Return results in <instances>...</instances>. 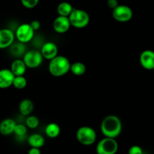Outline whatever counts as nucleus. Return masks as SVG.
I'll use <instances>...</instances> for the list:
<instances>
[{"label":"nucleus","instance_id":"1","mask_svg":"<svg viewBox=\"0 0 154 154\" xmlns=\"http://www.w3.org/2000/svg\"><path fill=\"white\" fill-rule=\"evenodd\" d=\"M123 129L121 120L116 115H108L102 120L100 129L105 137L116 138L120 135Z\"/></svg>","mask_w":154,"mask_h":154},{"label":"nucleus","instance_id":"2","mask_svg":"<svg viewBox=\"0 0 154 154\" xmlns=\"http://www.w3.org/2000/svg\"><path fill=\"white\" fill-rule=\"evenodd\" d=\"M71 63L67 57L64 56L57 55L51 60L48 65V71L52 76L59 77L64 76L70 72Z\"/></svg>","mask_w":154,"mask_h":154},{"label":"nucleus","instance_id":"3","mask_svg":"<svg viewBox=\"0 0 154 154\" xmlns=\"http://www.w3.org/2000/svg\"><path fill=\"white\" fill-rule=\"evenodd\" d=\"M97 134L94 129L88 126L80 127L76 132V138L80 144L84 146H90L96 141Z\"/></svg>","mask_w":154,"mask_h":154},{"label":"nucleus","instance_id":"4","mask_svg":"<svg viewBox=\"0 0 154 154\" xmlns=\"http://www.w3.org/2000/svg\"><path fill=\"white\" fill-rule=\"evenodd\" d=\"M72 26L76 29L85 28L90 21V17L86 11L82 9L74 8L69 17Z\"/></svg>","mask_w":154,"mask_h":154},{"label":"nucleus","instance_id":"5","mask_svg":"<svg viewBox=\"0 0 154 154\" xmlns=\"http://www.w3.org/2000/svg\"><path fill=\"white\" fill-rule=\"evenodd\" d=\"M118 143L116 138L105 137L96 145L97 154H116L118 150Z\"/></svg>","mask_w":154,"mask_h":154},{"label":"nucleus","instance_id":"6","mask_svg":"<svg viewBox=\"0 0 154 154\" xmlns=\"http://www.w3.org/2000/svg\"><path fill=\"white\" fill-rule=\"evenodd\" d=\"M35 31L32 28L30 23H22L17 28L15 31V37L18 42L26 44L31 42L34 38Z\"/></svg>","mask_w":154,"mask_h":154},{"label":"nucleus","instance_id":"7","mask_svg":"<svg viewBox=\"0 0 154 154\" xmlns=\"http://www.w3.org/2000/svg\"><path fill=\"white\" fill-rule=\"evenodd\" d=\"M24 63L26 65L27 68L29 69H36L39 67L43 63L44 57L41 51L31 50L26 52L23 57Z\"/></svg>","mask_w":154,"mask_h":154},{"label":"nucleus","instance_id":"8","mask_svg":"<svg viewBox=\"0 0 154 154\" xmlns=\"http://www.w3.org/2000/svg\"><path fill=\"white\" fill-rule=\"evenodd\" d=\"M112 16L115 20L120 23H126L132 20L133 11L130 7L125 5H119L112 10Z\"/></svg>","mask_w":154,"mask_h":154},{"label":"nucleus","instance_id":"9","mask_svg":"<svg viewBox=\"0 0 154 154\" xmlns=\"http://www.w3.org/2000/svg\"><path fill=\"white\" fill-rule=\"evenodd\" d=\"M15 33L10 29H0V50L8 48L13 45L15 39Z\"/></svg>","mask_w":154,"mask_h":154},{"label":"nucleus","instance_id":"10","mask_svg":"<svg viewBox=\"0 0 154 154\" xmlns=\"http://www.w3.org/2000/svg\"><path fill=\"white\" fill-rule=\"evenodd\" d=\"M71 26L72 25H71L69 17L59 15L57 17L54 19V23H53L54 30L59 34H63V33L67 32Z\"/></svg>","mask_w":154,"mask_h":154},{"label":"nucleus","instance_id":"11","mask_svg":"<svg viewBox=\"0 0 154 154\" xmlns=\"http://www.w3.org/2000/svg\"><path fill=\"white\" fill-rule=\"evenodd\" d=\"M41 53L44 59L50 61L58 55V47L54 42H45L41 48Z\"/></svg>","mask_w":154,"mask_h":154},{"label":"nucleus","instance_id":"12","mask_svg":"<svg viewBox=\"0 0 154 154\" xmlns=\"http://www.w3.org/2000/svg\"><path fill=\"white\" fill-rule=\"evenodd\" d=\"M140 64L147 70L154 69V51L145 50L141 52L139 57Z\"/></svg>","mask_w":154,"mask_h":154},{"label":"nucleus","instance_id":"13","mask_svg":"<svg viewBox=\"0 0 154 154\" xmlns=\"http://www.w3.org/2000/svg\"><path fill=\"white\" fill-rule=\"evenodd\" d=\"M15 75L11 69H0V89H7L13 86Z\"/></svg>","mask_w":154,"mask_h":154},{"label":"nucleus","instance_id":"14","mask_svg":"<svg viewBox=\"0 0 154 154\" xmlns=\"http://www.w3.org/2000/svg\"><path fill=\"white\" fill-rule=\"evenodd\" d=\"M17 123L13 119L5 118L2 120L0 123V134L4 136L11 135L14 133V128Z\"/></svg>","mask_w":154,"mask_h":154},{"label":"nucleus","instance_id":"15","mask_svg":"<svg viewBox=\"0 0 154 154\" xmlns=\"http://www.w3.org/2000/svg\"><path fill=\"white\" fill-rule=\"evenodd\" d=\"M27 66L24 63L23 60L21 59H16L14 60L11 65L10 69L13 72L15 76H21L25 75L26 72Z\"/></svg>","mask_w":154,"mask_h":154},{"label":"nucleus","instance_id":"16","mask_svg":"<svg viewBox=\"0 0 154 154\" xmlns=\"http://www.w3.org/2000/svg\"><path fill=\"white\" fill-rule=\"evenodd\" d=\"M33 110H34V104L31 99H24L20 102L19 111L23 116L27 117V116L30 115Z\"/></svg>","mask_w":154,"mask_h":154},{"label":"nucleus","instance_id":"17","mask_svg":"<svg viewBox=\"0 0 154 154\" xmlns=\"http://www.w3.org/2000/svg\"><path fill=\"white\" fill-rule=\"evenodd\" d=\"M45 139L42 135L38 133H34L29 135L28 138V144L31 147L42 148L45 145Z\"/></svg>","mask_w":154,"mask_h":154},{"label":"nucleus","instance_id":"18","mask_svg":"<svg viewBox=\"0 0 154 154\" xmlns=\"http://www.w3.org/2000/svg\"><path fill=\"white\" fill-rule=\"evenodd\" d=\"M45 134L50 138H56L60 135L61 129L60 126L56 123H51L45 127Z\"/></svg>","mask_w":154,"mask_h":154},{"label":"nucleus","instance_id":"19","mask_svg":"<svg viewBox=\"0 0 154 154\" xmlns=\"http://www.w3.org/2000/svg\"><path fill=\"white\" fill-rule=\"evenodd\" d=\"M74 8L72 5L67 2H63L57 5V11L60 16L69 17L73 11Z\"/></svg>","mask_w":154,"mask_h":154},{"label":"nucleus","instance_id":"20","mask_svg":"<svg viewBox=\"0 0 154 154\" xmlns=\"http://www.w3.org/2000/svg\"><path fill=\"white\" fill-rule=\"evenodd\" d=\"M10 52L14 57H20L21 56L23 57V55L26 52L25 44L21 43L20 42H18L17 43H14V42L13 45L10 47Z\"/></svg>","mask_w":154,"mask_h":154},{"label":"nucleus","instance_id":"21","mask_svg":"<svg viewBox=\"0 0 154 154\" xmlns=\"http://www.w3.org/2000/svg\"><path fill=\"white\" fill-rule=\"evenodd\" d=\"M86 71H87V67L85 64L81 62H75L71 65L70 72H72V73L76 76H82L85 74Z\"/></svg>","mask_w":154,"mask_h":154},{"label":"nucleus","instance_id":"22","mask_svg":"<svg viewBox=\"0 0 154 154\" xmlns=\"http://www.w3.org/2000/svg\"><path fill=\"white\" fill-rule=\"evenodd\" d=\"M27 85V80L24 75L15 76L13 82V87L17 90H23Z\"/></svg>","mask_w":154,"mask_h":154},{"label":"nucleus","instance_id":"23","mask_svg":"<svg viewBox=\"0 0 154 154\" xmlns=\"http://www.w3.org/2000/svg\"><path fill=\"white\" fill-rule=\"evenodd\" d=\"M39 125V119L36 116L29 115L26 119V126L32 129H36Z\"/></svg>","mask_w":154,"mask_h":154},{"label":"nucleus","instance_id":"24","mask_svg":"<svg viewBox=\"0 0 154 154\" xmlns=\"http://www.w3.org/2000/svg\"><path fill=\"white\" fill-rule=\"evenodd\" d=\"M14 133L18 138H23L25 136L27 133V126L23 124H17L14 128Z\"/></svg>","mask_w":154,"mask_h":154},{"label":"nucleus","instance_id":"25","mask_svg":"<svg viewBox=\"0 0 154 154\" xmlns=\"http://www.w3.org/2000/svg\"><path fill=\"white\" fill-rule=\"evenodd\" d=\"M21 4L24 8L28 9L36 7L39 2V0H20Z\"/></svg>","mask_w":154,"mask_h":154},{"label":"nucleus","instance_id":"26","mask_svg":"<svg viewBox=\"0 0 154 154\" xmlns=\"http://www.w3.org/2000/svg\"><path fill=\"white\" fill-rule=\"evenodd\" d=\"M128 154H143V150L138 145H133L129 148Z\"/></svg>","mask_w":154,"mask_h":154},{"label":"nucleus","instance_id":"27","mask_svg":"<svg viewBox=\"0 0 154 154\" xmlns=\"http://www.w3.org/2000/svg\"><path fill=\"white\" fill-rule=\"evenodd\" d=\"M30 25H31L32 28L34 29L35 32L40 29L41 26H42L41 25V22L39 20H34L32 21V22L30 23Z\"/></svg>","mask_w":154,"mask_h":154},{"label":"nucleus","instance_id":"28","mask_svg":"<svg viewBox=\"0 0 154 154\" xmlns=\"http://www.w3.org/2000/svg\"><path fill=\"white\" fill-rule=\"evenodd\" d=\"M107 5H108V6L110 8L114 10V8H116L119 5L118 0H108L107 1Z\"/></svg>","mask_w":154,"mask_h":154},{"label":"nucleus","instance_id":"29","mask_svg":"<svg viewBox=\"0 0 154 154\" xmlns=\"http://www.w3.org/2000/svg\"><path fill=\"white\" fill-rule=\"evenodd\" d=\"M28 154H42L41 153L40 148H37V147H31L29 150Z\"/></svg>","mask_w":154,"mask_h":154},{"label":"nucleus","instance_id":"30","mask_svg":"<svg viewBox=\"0 0 154 154\" xmlns=\"http://www.w3.org/2000/svg\"><path fill=\"white\" fill-rule=\"evenodd\" d=\"M153 71H154V69H153Z\"/></svg>","mask_w":154,"mask_h":154}]
</instances>
